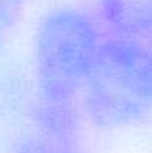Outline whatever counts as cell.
I'll return each mask as SVG.
<instances>
[{"instance_id":"1","label":"cell","mask_w":152,"mask_h":153,"mask_svg":"<svg viewBox=\"0 0 152 153\" xmlns=\"http://www.w3.org/2000/svg\"><path fill=\"white\" fill-rule=\"evenodd\" d=\"M84 103L93 124L123 127L152 108V47L142 39L101 41L84 85Z\"/></svg>"},{"instance_id":"2","label":"cell","mask_w":152,"mask_h":153,"mask_svg":"<svg viewBox=\"0 0 152 153\" xmlns=\"http://www.w3.org/2000/svg\"><path fill=\"white\" fill-rule=\"evenodd\" d=\"M101 39L82 10L61 8L43 20L36 34V75L44 103L67 104L84 90Z\"/></svg>"},{"instance_id":"3","label":"cell","mask_w":152,"mask_h":153,"mask_svg":"<svg viewBox=\"0 0 152 153\" xmlns=\"http://www.w3.org/2000/svg\"><path fill=\"white\" fill-rule=\"evenodd\" d=\"M100 12L116 36L131 39L152 36V0H100Z\"/></svg>"},{"instance_id":"4","label":"cell","mask_w":152,"mask_h":153,"mask_svg":"<svg viewBox=\"0 0 152 153\" xmlns=\"http://www.w3.org/2000/svg\"><path fill=\"white\" fill-rule=\"evenodd\" d=\"M44 135L25 140L15 153H77L72 142L70 122L43 124Z\"/></svg>"},{"instance_id":"5","label":"cell","mask_w":152,"mask_h":153,"mask_svg":"<svg viewBox=\"0 0 152 153\" xmlns=\"http://www.w3.org/2000/svg\"><path fill=\"white\" fill-rule=\"evenodd\" d=\"M25 0H0V47L21 15Z\"/></svg>"}]
</instances>
